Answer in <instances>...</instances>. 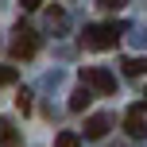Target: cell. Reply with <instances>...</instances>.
I'll list each match as a JSON object with an SVG mask.
<instances>
[{
    "instance_id": "1",
    "label": "cell",
    "mask_w": 147,
    "mask_h": 147,
    "mask_svg": "<svg viewBox=\"0 0 147 147\" xmlns=\"http://www.w3.org/2000/svg\"><path fill=\"white\" fill-rule=\"evenodd\" d=\"M81 43H85V51H112L120 43V27L116 23H93V27H85Z\"/></svg>"
},
{
    "instance_id": "2",
    "label": "cell",
    "mask_w": 147,
    "mask_h": 147,
    "mask_svg": "<svg viewBox=\"0 0 147 147\" xmlns=\"http://www.w3.org/2000/svg\"><path fill=\"white\" fill-rule=\"evenodd\" d=\"M8 54H12V58H35L39 54V35L31 27H16L12 43H8Z\"/></svg>"
},
{
    "instance_id": "3",
    "label": "cell",
    "mask_w": 147,
    "mask_h": 147,
    "mask_svg": "<svg viewBox=\"0 0 147 147\" xmlns=\"http://www.w3.org/2000/svg\"><path fill=\"white\" fill-rule=\"evenodd\" d=\"M81 85L97 89V93H112V89H116V78H112L109 70H101V66H85L81 70Z\"/></svg>"
},
{
    "instance_id": "4",
    "label": "cell",
    "mask_w": 147,
    "mask_h": 147,
    "mask_svg": "<svg viewBox=\"0 0 147 147\" xmlns=\"http://www.w3.org/2000/svg\"><path fill=\"white\" fill-rule=\"evenodd\" d=\"M124 132L132 136V140H140V136H147V120H143V105H136V109L128 112V120H124Z\"/></svg>"
},
{
    "instance_id": "5",
    "label": "cell",
    "mask_w": 147,
    "mask_h": 147,
    "mask_svg": "<svg viewBox=\"0 0 147 147\" xmlns=\"http://www.w3.org/2000/svg\"><path fill=\"white\" fill-rule=\"evenodd\" d=\"M109 128H112V120L105 116V112H97V116L85 120V136H89V140H105V132H109Z\"/></svg>"
},
{
    "instance_id": "6",
    "label": "cell",
    "mask_w": 147,
    "mask_h": 147,
    "mask_svg": "<svg viewBox=\"0 0 147 147\" xmlns=\"http://www.w3.org/2000/svg\"><path fill=\"white\" fill-rule=\"evenodd\" d=\"M89 101H93V93H89V85H81V89H74V93H70V109H74V112L89 109Z\"/></svg>"
},
{
    "instance_id": "7",
    "label": "cell",
    "mask_w": 147,
    "mask_h": 147,
    "mask_svg": "<svg viewBox=\"0 0 147 147\" xmlns=\"http://www.w3.org/2000/svg\"><path fill=\"white\" fill-rule=\"evenodd\" d=\"M143 70H147V62H143V58H128V62H124V74H132V78H140Z\"/></svg>"
},
{
    "instance_id": "8",
    "label": "cell",
    "mask_w": 147,
    "mask_h": 147,
    "mask_svg": "<svg viewBox=\"0 0 147 147\" xmlns=\"http://www.w3.org/2000/svg\"><path fill=\"white\" fill-rule=\"evenodd\" d=\"M54 147H81V140L74 132H58V140H54Z\"/></svg>"
},
{
    "instance_id": "9",
    "label": "cell",
    "mask_w": 147,
    "mask_h": 147,
    "mask_svg": "<svg viewBox=\"0 0 147 147\" xmlns=\"http://www.w3.org/2000/svg\"><path fill=\"white\" fill-rule=\"evenodd\" d=\"M47 20H51V27H66V12H62V8H51Z\"/></svg>"
},
{
    "instance_id": "10",
    "label": "cell",
    "mask_w": 147,
    "mask_h": 147,
    "mask_svg": "<svg viewBox=\"0 0 147 147\" xmlns=\"http://www.w3.org/2000/svg\"><path fill=\"white\" fill-rule=\"evenodd\" d=\"M16 109H20V112H31V93H27V89L16 93Z\"/></svg>"
},
{
    "instance_id": "11",
    "label": "cell",
    "mask_w": 147,
    "mask_h": 147,
    "mask_svg": "<svg viewBox=\"0 0 147 147\" xmlns=\"http://www.w3.org/2000/svg\"><path fill=\"white\" fill-rule=\"evenodd\" d=\"M16 81V70L12 66H0V85H12Z\"/></svg>"
},
{
    "instance_id": "12",
    "label": "cell",
    "mask_w": 147,
    "mask_h": 147,
    "mask_svg": "<svg viewBox=\"0 0 147 147\" xmlns=\"http://www.w3.org/2000/svg\"><path fill=\"white\" fill-rule=\"evenodd\" d=\"M23 4V12H35V8H43V0H20Z\"/></svg>"
},
{
    "instance_id": "13",
    "label": "cell",
    "mask_w": 147,
    "mask_h": 147,
    "mask_svg": "<svg viewBox=\"0 0 147 147\" xmlns=\"http://www.w3.org/2000/svg\"><path fill=\"white\" fill-rule=\"evenodd\" d=\"M101 4H105V8H120V0H101Z\"/></svg>"
}]
</instances>
